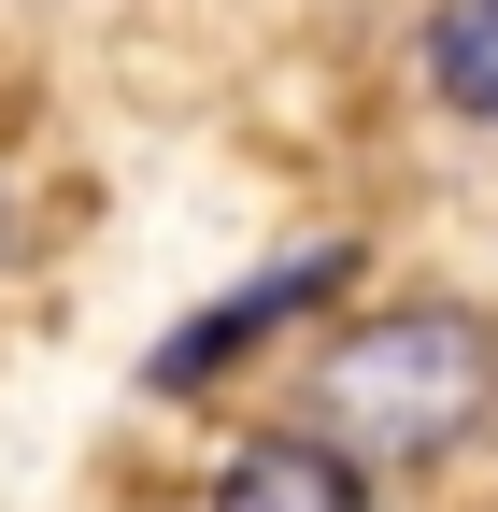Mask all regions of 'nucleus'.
<instances>
[{
    "label": "nucleus",
    "mask_w": 498,
    "mask_h": 512,
    "mask_svg": "<svg viewBox=\"0 0 498 512\" xmlns=\"http://www.w3.org/2000/svg\"><path fill=\"white\" fill-rule=\"evenodd\" d=\"M342 271H356V256L328 242V256H299V271H271V285H242L228 313H200V328H171V342H157V384H214V370H228L242 342H257V328H285V313H314V299H328Z\"/></svg>",
    "instance_id": "obj_3"
},
{
    "label": "nucleus",
    "mask_w": 498,
    "mask_h": 512,
    "mask_svg": "<svg viewBox=\"0 0 498 512\" xmlns=\"http://www.w3.org/2000/svg\"><path fill=\"white\" fill-rule=\"evenodd\" d=\"M498 413V313L470 299H399V313H356V328L314 356V427L342 456H385L427 470Z\"/></svg>",
    "instance_id": "obj_1"
},
{
    "label": "nucleus",
    "mask_w": 498,
    "mask_h": 512,
    "mask_svg": "<svg viewBox=\"0 0 498 512\" xmlns=\"http://www.w3.org/2000/svg\"><path fill=\"white\" fill-rule=\"evenodd\" d=\"M214 512H370V484H356V456L328 427H271L214 470Z\"/></svg>",
    "instance_id": "obj_2"
},
{
    "label": "nucleus",
    "mask_w": 498,
    "mask_h": 512,
    "mask_svg": "<svg viewBox=\"0 0 498 512\" xmlns=\"http://www.w3.org/2000/svg\"><path fill=\"white\" fill-rule=\"evenodd\" d=\"M427 86L470 128H498V0H442V15H427Z\"/></svg>",
    "instance_id": "obj_4"
},
{
    "label": "nucleus",
    "mask_w": 498,
    "mask_h": 512,
    "mask_svg": "<svg viewBox=\"0 0 498 512\" xmlns=\"http://www.w3.org/2000/svg\"><path fill=\"white\" fill-rule=\"evenodd\" d=\"M0 228H15V214H0Z\"/></svg>",
    "instance_id": "obj_5"
}]
</instances>
